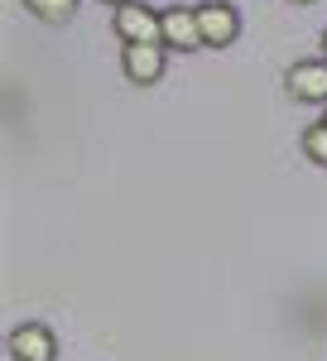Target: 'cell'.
<instances>
[{"mask_svg":"<svg viewBox=\"0 0 327 361\" xmlns=\"http://www.w3.org/2000/svg\"><path fill=\"white\" fill-rule=\"evenodd\" d=\"M197 29L202 49H231L241 39V10L231 0H197Z\"/></svg>","mask_w":327,"mask_h":361,"instance_id":"cell-1","label":"cell"},{"mask_svg":"<svg viewBox=\"0 0 327 361\" xmlns=\"http://www.w3.org/2000/svg\"><path fill=\"white\" fill-rule=\"evenodd\" d=\"M284 92L303 106H327V58H299L284 73Z\"/></svg>","mask_w":327,"mask_h":361,"instance_id":"cell-4","label":"cell"},{"mask_svg":"<svg viewBox=\"0 0 327 361\" xmlns=\"http://www.w3.org/2000/svg\"><path fill=\"white\" fill-rule=\"evenodd\" d=\"M164 49H178V54H192L202 49V29H197V5H164Z\"/></svg>","mask_w":327,"mask_h":361,"instance_id":"cell-5","label":"cell"},{"mask_svg":"<svg viewBox=\"0 0 327 361\" xmlns=\"http://www.w3.org/2000/svg\"><path fill=\"white\" fill-rule=\"evenodd\" d=\"M121 73L135 87H154L168 73V49L164 44H121Z\"/></svg>","mask_w":327,"mask_h":361,"instance_id":"cell-3","label":"cell"},{"mask_svg":"<svg viewBox=\"0 0 327 361\" xmlns=\"http://www.w3.org/2000/svg\"><path fill=\"white\" fill-rule=\"evenodd\" d=\"M323 126H327V111H323Z\"/></svg>","mask_w":327,"mask_h":361,"instance_id":"cell-12","label":"cell"},{"mask_svg":"<svg viewBox=\"0 0 327 361\" xmlns=\"http://www.w3.org/2000/svg\"><path fill=\"white\" fill-rule=\"evenodd\" d=\"M34 20H44V25H68L73 15H78L82 0H20Z\"/></svg>","mask_w":327,"mask_h":361,"instance_id":"cell-7","label":"cell"},{"mask_svg":"<svg viewBox=\"0 0 327 361\" xmlns=\"http://www.w3.org/2000/svg\"><path fill=\"white\" fill-rule=\"evenodd\" d=\"M10 361H58V337L49 323H20L10 333Z\"/></svg>","mask_w":327,"mask_h":361,"instance_id":"cell-6","label":"cell"},{"mask_svg":"<svg viewBox=\"0 0 327 361\" xmlns=\"http://www.w3.org/2000/svg\"><path fill=\"white\" fill-rule=\"evenodd\" d=\"M111 29L121 44H164V20L159 10H149L144 0H130L111 15Z\"/></svg>","mask_w":327,"mask_h":361,"instance_id":"cell-2","label":"cell"},{"mask_svg":"<svg viewBox=\"0 0 327 361\" xmlns=\"http://www.w3.org/2000/svg\"><path fill=\"white\" fill-rule=\"evenodd\" d=\"M299 145H303V159H313L318 169H327V126H323V121H313V126H303Z\"/></svg>","mask_w":327,"mask_h":361,"instance_id":"cell-8","label":"cell"},{"mask_svg":"<svg viewBox=\"0 0 327 361\" xmlns=\"http://www.w3.org/2000/svg\"><path fill=\"white\" fill-rule=\"evenodd\" d=\"M289 5H313V0H289Z\"/></svg>","mask_w":327,"mask_h":361,"instance_id":"cell-11","label":"cell"},{"mask_svg":"<svg viewBox=\"0 0 327 361\" xmlns=\"http://www.w3.org/2000/svg\"><path fill=\"white\" fill-rule=\"evenodd\" d=\"M101 5H116V10H121V5H130V0H101Z\"/></svg>","mask_w":327,"mask_h":361,"instance_id":"cell-9","label":"cell"},{"mask_svg":"<svg viewBox=\"0 0 327 361\" xmlns=\"http://www.w3.org/2000/svg\"><path fill=\"white\" fill-rule=\"evenodd\" d=\"M323 58H327V29H323Z\"/></svg>","mask_w":327,"mask_h":361,"instance_id":"cell-10","label":"cell"}]
</instances>
